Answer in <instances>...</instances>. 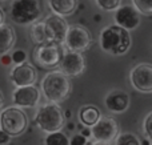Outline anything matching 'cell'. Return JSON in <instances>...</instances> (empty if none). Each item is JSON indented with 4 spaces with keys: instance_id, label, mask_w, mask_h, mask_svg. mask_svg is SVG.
<instances>
[{
    "instance_id": "26",
    "label": "cell",
    "mask_w": 152,
    "mask_h": 145,
    "mask_svg": "<svg viewBox=\"0 0 152 145\" xmlns=\"http://www.w3.org/2000/svg\"><path fill=\"white\" fill-rule=\"evenodd\" d=\"M86 144H87V138L83 135H75L69 140V145H86Z\"/></svg>"
},
{
    "instance_id": "5",
    "label": "cell",
    "mask_w": 152,
    "mask_h": 145,
    "mask_svg": "<svg viewBox=\"0 0 152 145\" xmlns=\"http://www.w3.org/2000/svg\"><path fill=\"white\" fill-rule=\"evenodd\" d=\"M42 15L39 0H13L11 4V19L13 23L27 25L32 24Z\"/></svg>"
},
{
    "instance_id": "25",
    "label": "cell",
    "mask_w": 152,
    "mask_h": 145,
    "mask_svg": "<svg viewBox=\"0 0 152 145\" xmlns=\"http://www.w3.org/2000/svg\"><path fill=\"white\" fill-rule=\"evenodd\" d=\"M151 125H152V113H150L145 116L144 119V124H143V129H144V135L147 137L148 141L152 140V130H151Z\"/></svg>"
},
{
    "instance_id": "30",
    "label": "cell",
    "mask_w": 152,
    "mask_h": 145,
    "mask_svg": "<svg viewBox=\"0 0 152 145\" xmlns=\"http://www.w3.org/2000/svg\"><path fill=\"white\" fill-rule=\"evenodd\" d=\"M3 104H4V96H3L1 91H0V108L3 107Z\"/></svg>"
},
{
    "instance_id": "9",
    "label": "cell",
    "mask_w": 152,
    "mask_h": 145,
    "mask_svg": "<svg viewBox=\"0 0 152 145\" xmlns=\"http://www.w3.org/2000/svg\"><path fill=\"white\" fill-rule=\"evenodd\" d=\"M91 135L97 143L110 144L115 140V137L119 133L118 123L112 117H100V120L91 127Z\"/></svg>"
},
{
    "instance_id": "24",
    "label": "cell",
    "mask_w": 152,
    "mask_h": 145,
    "mask_svg": "<svg viewBox=\"0 0 152 145\" xmlns=\"http://www.w3.org/2000/svg\"><path fill=\"white\" fill-rule=\"evenodd\" d=\"M26 59H27V53L24 52L23 49H16V51H13V53L11 55V61H12L15 65L26 63Z\"/></svg>"
},
{
    "instance_id": "4",
    "label": "cell",
    "mask_w": 152,
    "mask_h": 145,
    "mask_svg": "<svg viewBox=\"0 0 152 145\" xmlns=\"http://www.w3.org/2000/svg\"><path fill=\"white\" fill-rule=\"evenodd\" d=\"M28 127V117L26 112L18 107H8L0 112V130L10 137H18L26 132Z\"/></svg>"
},
{
    "instance_id": "2",
    "label": "cell",
    "mask_w": 152,
    "mask_h": 145,
    "mask_svg": "<svg viewBox=\"0 0 152 145\" xmlns=\"http://www.w3.org/2000/svg\"><path fill=\"white\" fill-rule=\"evenodd\" d=\"M42 91L45 100L52 104H60L71 93L69 77L60 71L48 72L42 81Z\"/></svg>"
},
{
    "instance_id": "7",
    "label": "cell",
    "mask_w": 152,
    "mask_h": 145,
    "mask_svg": "<svg viewBox=\"0 0 152 145\" xmlns=\"http://www.w3.org/2000/svg\"><path fill=\"white\" fill-rule=\"evenodd\" d=\"M63 57V51L60 45L56 43L37 45L36 51L34 52V60H36L44 68H55L60 64Z\"/></svg>"
},
{
    "instance_id": "27",
    "label": "cell",
    "mask_w": 152,
    "mask_h": 145,
    "mask_svg": "<svg viewBox=\"0 0 152 145\" xmlns=\"http://www.w3.org/2000/svg\"><path fill=\"white\" fill-rule=\"evenodd\" d=\"M11 141V137L7 135V133H4L3 130H0V145H7L10 144Z\"/></svg>"
},
{
    "instance_id": "22",
    "label": "cell",
    "mask_w": 152,
    "mask_h": 145,
    "mask_svg": "<svg viewBox=\"0 0 152 145\" xmlns=\"http://www.w3.org/2000/svg\"><path fill=\"white\" fill-rule=\"evenodd\" d=\"M134 7L140 15L151 16L152 15V0H132Z\"/></svg>"
},
{
    "instance_id": "17",
    "label": "cell",
    "mask_w": 152,
    "mask_h": 145,
    "mask_svg": "<svg viewBox=\"0 0 152 145\" xmlns=\"http://www.w3.org/2000/svg\"><path fill=\"white\" fill-rule=\"evenodd\" d=\"M16 33L13 28L8 24L3 23L0 25V56L5 55L11 51V48L15 45Z\"/></svg>"
},
{
    "instance_id": "16",
    "label": "cell",
    "mask_w": 152,
    "mask_h": 145,
    "mask_svg": "<svg viewBox=\"0 0 152 145\" xmlns=\"http://www.w3.org/2000/svg\"><path fill=\"white\" fill-rule=\"evenodd\" d=\"M51 11L58 16H69L77 8V0H48Z\"/></svg>"
},
{
    "instance_id": "8",
    "label": "cell",
    "mask_w": 152,
    "mask_h": 145,
    "mask_svg": "<svg viewBox=\"0 0 152 145\" xmlns=\"http://www.w3.org/2000/svg\"><path fill=\"white\" fill-rule=\"evenodd\" d=\"M129 83L142 93L152 92V65L148 63L137 64L129 72Z\"/></svg>"
},
{
    "instance_id": "10",
    "label": "cell",
    "mask_w": 152,
    "mask_h": 145,
    "mask_svg": "<svg viewBox=\"0 0 152 145\" xmlns=\"http://www.w3.org/2000/svg\"><path fill=\"white\" fill-rule=\"evenodd\" d=\"M12 101L18 108H35L40 101V92L36 85L16 88L13 91Z\"/></svg>"
},
{
    "instance_id": "14",
    "label": "cell",
    "mask_w": 152,
    "mask_h": 145,
    "mask_svg": "<svg viewBox=\"0 0 152 145\" xmlns=\"http://www.w3.org/2000/svg\"><path fill=\"white\" fill-rule=\"evenodd\" d=\"M43 23L47 27L48 32H50L51 41L56 43V44H60V43L64 41L67 29H68V24H67L66 19L52 13V15L47 16V17L43 20Z\"/></svg>"
},
{
    "instance_id": "13",
    "label": "cell",
    "mask_w": 152,
    "mask_h": 145,
    "mask_svg": "<svg viewBox=\"0 0 152 145\" xmlns=\"http://www.w3.org/2000/svg\"><path fill=\"white\" fill-rule=\"evenodd\" d=\"M59 65H60V72L68 77L79 76L83 73L84 68H86L83 55L77 52H69V51L63 53V57H61Z\"/></svg>"
},
{
    "instance_id": "28",
    "label": "cell",
    "mask_w": 152,
    "mask_h": 145,
    "mask_svg": "<svg viewBox=\"0 0 152 145\" xmlns=\"http://www.w3.org/2000/svg\"><path fill=\"white\" fill-rule=\"evenodd\" d=\"M1 63H3V64H10V63H12V61H11V56H7V53H5V55H1Z\"/></svg>"
},
{
    "instance_id": "15",
    "label": "cell",
    "mask_w": 152,
    "mask_h": 145,
    "mask_svg": "<svg viewBox=\"0 0 152 145\" xmlns=\"http://www.w3.org/2000/svg\"><path fill=\"white\" fill-rule=\"evenodd\" d=\"M104 103L110 112H112V113H123V112H126L128 109L131 99H129V95L126 91L113 89L105 96Z\"/></svg>"
},
{
    "instance_id": "29",
    "label": "cell",
    "mask_w": 152,
    "mask_h": 145,
    "mask_svg": "<svg viewBox=\"0 0 152 145\" xmlns=\"http://www.w3.org/2000/svg\"><path fill=\"white\" fill-rule=\"evenodd\" d=\"M4 20H5V13H4V11L0 8V25L4 23Z\"/></svg>"
},
{
    "instance_id": "11",
    "label": "cell",
    "mask_w": 152,
    "mask_h": 145,
    "mask_svg": "<svg viewBox=\"0 0 152 145\" xmlns=\"http://www.w3.org/2000/svg\"><path fill=\"white\" fill-rule=\"evenodd\" d=\"M11 81L16 88L20 87H28V85L36 84L37 73L36 69L28 63H23L15 65L13 69L11 71Z\"/></svg>"
},
{
    "instance_id": "31",
    "label": "cell",
    "mask_w": 152,
    "mask_h": 145,
    "mask_svg": "<svg viewBox=\"0 0 152 145\" xmlns=\"http://www.w3.org/2000/svg\"><path fill=\"white\" fill-rule=\"evenodd\" d=\"M92 145H110V144H105V143H97V141H96V143H94Z\"/></svg>"
},
{
    "instance_id": "20",
    "label": "cell",
    "mask_w": 152,
    "mask_h": 145,
    "mask_svg": "<svg viewBox=\"0 0 152 145\" xmlns=\"http://www.w3.org/2000/svg\"><path fill=\"white\" fill-rule=\"evenodd\" d=\"M44 145H69V138L61 130L48 133L44 138Z\"/></svg>"
},
{
    "instance_id": "6",
    "label": "cell",
    "mask_w": 152,
    "mask_h": 145,
    "mask_svg": "<svg viewBox=\"0 0 152 145\" xmlns=\"http://www.w3.org/2000/svg\"><path fill=\"white\" fill-rule=\"evenodd\" d=\"M63 43L69 52L81 53L91 47L92 35L86 27L74 24V25H68Z\"/></svg>"
},
{
    "instance_id": "23",
    "label": "cell",
    "mask_w": 152,
    "mask_h": 145,
    "mask_svg": "<svg viewBox=\"0 0 152 145\" xmlns=\"http://www.w3.org/2000/svg\"><path fill=\"white\" fill-rule=\"evenodd\" d=\"M96 4L99 5V8H102L103 11H116L121 5V0H95Z\"/></svg>"
},
{
    "instance_id": "3",
    "label": "cell",
    "mask_w": 152,
    "mask_h": 145,
    "mask_svg": "<svg viewBox=\"0 0 152 145\" xmlns=\"http://www.w3.org/2000/svg\"><path fill=\"white\" fill-rule=\"evenodd\" d=\"M35 124L45 133L59 132L64 127L63 111L58 104H44L37 109L35 116Z\"/></svg>"
},
{
    "instance_id": "19",
    "label": "cell",
    "mask_w": 152,
    "mask_h": 145,
    "mask_svg": "<svg viewBox=\"0 0 152 145\" xmlns=\"http://www.w3.org/2000/svg\"><path fill=\"white\" fill-rule=\"evenodd\" d=\"M102 117V112L94 105H86L79 111V120L84 127H94Z\"/></svg>"
},
{
    "instance_id": "21",
    "label": "cell",
    "mask_w": 152,
    "mask_h": 145,
    "mask_svg": "<svg viewBox=\"0 0 152 145\" xmlns=\"http://www.w3.org/2000/svg\"><path fill=\"white\" fill-rule=\"evenodd\" d=\"M113 141H115V145H142L139 137L131 132L118 133Z\"/></svg>"
},
{
    "instance_id": "18",
    "label": "cell",
    "mask_w": 152,
    "mask_h": 145,
    "mask_svg": "<svg viewBox=\"0 0 152 145\" xmlns=\"http://www.w3.org/2000/svg\"><path fill=\"white\" fill-rule=\"evenodd\" d=\"M29 36L34 44L36 45H43V44H48L51 41V36L50 32H48L47 27L44 25L43 21L39 23H32L31 28H29Z\"/></svg>"
},
{
    "instance_id": "12",
    "label": "cell",
    "mask_w": 152,
    "mask_h": 145,
    "mask_svg": "<svg viewBox=\"0 0 152 145\" xmlns=\"http://www.w3.org/2000/svg\"><path fill=\"white\" fill-rule=\"evenodd\" d=\"M140 20H142L140 13L135 9L134 5H120V7L115 11L116 25L127 29L128 32L137 28L140 24Z\"/></svg>"
},
{
    "instance_id": "1",
    "label": "cell",
    "mask_w": 152,
    "mask_h": 145,
    "mask_svg": "<svg viewBox=\"0 0 152 145\" xmlns=\"http://www.w3.org/2000/svg\"><path fill=\"white\" fill-rule=\"evenodd\" d=\"M131 47V35L127 29L112 24L100 32V48L110 55L120 56L128 52Z\"/></svg>"
}]
</instances>
